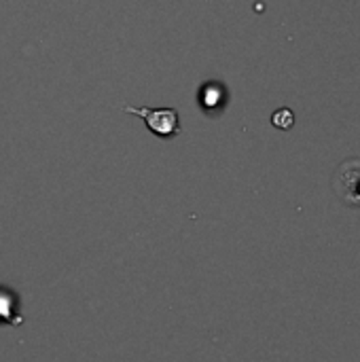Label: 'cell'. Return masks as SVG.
Segmentation results:
<instances>
[{
  "label": "cell",
  "mask_w": 360,
  "mask_h": 362,
  "mask_svg": "<svg viewBox=\"0 0 360 362\" xmlns=\"http://www.w3.org/2000/svg\"><path fill=\"white\" fill-rule=\"evenodd\" d=\"M121 110L140 117L146 123L149 132L155 134L157 138L170 140V138H176L180 134V117H178L176 108H170V106H166V108H146V106L132 108V106H123Z\"/></svg>",
  "instance_id": "cell-1"
},
{
  "label": "cell",
  "mask_w": 360,
  "mask_h": 362,
  "mask_svg": "<svg viewBox=\"0 0 360 362\" xmlns=\"http://www.w3.org/2000/svg\"><path fill=\"white\" fill-rule=\"evenodd\" d=\"M199 106L206 112H216L225 104V87L221 83H204L199 89Z\"/></svg>",
  "instance_id": "cell-2"
},
{
  "label": "cell",
  "mask_w": 360,
  "mask_h": 362,
  "mask_svg": "<svg viewBox=\"0 0 360 362\" xmlns=\"http://www.w3.org/2000/svg\"><path fill=\"white\" fill-rule=\"evenodd\" d=\"M272 123H274V127H278V129H291L293 123H295V115H293L291 108H278V110L272 115Z\"/></svg>",
  "instance_id": "cell-3"
}]
</instances>
